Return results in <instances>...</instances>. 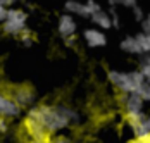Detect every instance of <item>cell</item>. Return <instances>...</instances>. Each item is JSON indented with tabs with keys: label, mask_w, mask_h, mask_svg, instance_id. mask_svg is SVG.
<instances>
[{
	"label": "cell",
	"mask_w": 150,
	"mask_h": 143,
	"mask_svg": "<svg viewBox=\"0 0 150 143\" xmlns=\"http://www.w3.org/2000/svg\"><path fill=\"white\" fill-rule=\"evenodd\" d=\"M30 114H33L45 126L48 135L67 128L71 122H76L79 119L74 110L66 105H38L30 109Z\"/></svg>",
	"instance_id": "1"
},
{
	"label": "cell",
	"mask_w": 150,
	"mask_h": 143,
	"mask_svg": "<svg viewBox=\"0 0 150 143\" xmlns=\"http://www.w3.org/2000/svg\"><path fill=\"white\" fill-rule=\"evenodd\" d=\"M109 81L117 90H121L122 93L129 95V93H136L140 85L145 83V78H143V74L140 71H131V72L110 71L109 72Z\"/></svg>",
	"instance_id": "2"
},
{
	"label": "cell",
	"mask_w": 150,
	"mask_h": 143,
	"mask_svg": "<svg viewBox=\"0 0 150 143\" xmlns=\"http://www.w3.org/2000/svg\"><path fill=\"white\" fill-rule=\"evenodd\" d=\"M26 19L28 14L21 9H9L7 19L4 23V31L7 35H23L26 31Z\"/></svg>",
	"instance_id": "3"
},
{
	"label": "cell",
	"mask_w": 150,
	"mask_h": 143,
	"mask_svg": "<svg viewBox=\"0 0 150 143\" xmlns=\"http://www.w3.org/2000/svg\"><path fill=\"white\" fill-rule=\"evenodd\" d=\"M124 107H126V117L129 124H136L138 121H142L145 114H143V100L136 95V93H129L124 97Z\"/></svg>",
	"instance_id": "4"
},
{
	"label": "cell",
	"mask_w": 150,
	"mask_h": 143,
	"mask_svg": "<svg viewBox=\"0 0 150 143\" xmlns=\"http://www.w3.org/2000/svg\"><path fill=\"white\" fill-rule=\"evenodd\" d=\"M26 129H28V133H30V136L33 140H42V142H47V138H48V131L45 129V126L35 117L33 114L28 112L26 115Z\"/></svg>",
	"instance_id": "5"
},
{
	"label": "cell",
	"mask_w": 150,
	"mask_h": 143,
	"mask_svg": "<svg viewBox=\"0 0 150 143\" xmlns=\"http://www.w3.org/2000/svg\"><path fill=\"white\" fill-rule=\"evenodd\" d=\"M19 114H21V107L11 97L0 91V117L7 119V117H17Z\"/></svg>",
	"instance_id": "6"
},
{
	"label": "cell",
	"mask_w": 150,
	"mask_h": 143,
	"mask_svg": "<svg viewBox=\"0 0 150 143\" xmlns=\"http://www.w3.org/2000/svg\"><path fill=\"white\" fill-rule=\"evenodd\" d=\"M12 100L19 105V107H30L35 102V91L28 88V86H19L12 91Z\"/></svg>",
	"instance_id": "7"
},
{
	"label": "cell",
	"mask_w": 150,
	"mask_h": 143,
	"mask_svg": "<svg viewBox=\"0 0 150 143\" xmlns=\"http://www.w3.org/2000/svg\"><path fill=\"white\" fill-rule=\"evenodd\" d=\"M59 33L64 36V38L74 36V33H76V21L73 19V16H71V14L60 16V19H59Z\"/></svg>",
	"instance_id": "8"
},
{
	"label": "cell",
	"mask_w": 150,
	"mask_h": 143,
	"mask_svg": "<svg viewBox=\"0 0 150 143\" xmlns=\"http://www.w3.org/2000/svg\"><path fill=\"white\" fill-rule=\"evenodd\" d=\"M85 42L88 43V47H104L105 43H107V38H105V35L100 31V29H86L85 31Z\"/></svg>",
	"instance_id": "9"
},
{
	"label": "cell",
	"mask_w": 150,
	"mask_h": 143,
	"mask_svg": "<svg viewBox=\"0 0 150 143\" xmlns=\"http://www.w3.org/2000/svg\"><path fill=\"white\" fill-rule=\"evenodd\" d=\"M131 129L135 133L136 140H149L150 138V117L145 115L142 121H138L136 124H131Z\"/></svg>",
	"instance_id": "10"
},
{
	"label": "cell",
	"mask_w": 150,
	"mask_h": 143,
	"mask_svg": "<svg viewBox=\"0 0 150 143\" xmlns=\"http://www.w3.org/2000/svg\"><path fill=\"white\" fill-rule=\"evenodd\" d=\"M66 11L71 12V14H78V16H83V17H91L90 14V9L86 4H79V2H67L66 5Z\"/></svg>",
	"instance_id": "11"
},
{
	"label": "cell",
	"mask_w": 150,
	"mask_h": 143,
	"mask_svg": "<svg viewBox=\"0 0 150 143\" xmlns=\"http://www.w3.org/2000/svg\"><path fill=\"white\" fill-rule=\"evenodd\" d=\"M91 21H93L98 28H102V29L112 28V19H110V14H109V12H104V11H100V12L93 14V16H91Z\"/></svg>",
	"instance_id": "12"
},
{
	"label": "cell",
	"mask_w": 150,
	"mask_h": 143,
	"mask_svg": "<svg viewBox=\"0 0 150 143\" xmlns=\"http://www.w3.org/2000/svg\"><path fill=\"white\" fill-rule=\"evenodd\" d=\"M121 48H122L124 52H128V54H142L140 45H138L135 36H126V38L121 42Z\"/></svg>",
	"instance_id": "13"
},
{
	"label": "cell",
	"mask_w": 150,
	"mask_h": 143,
	"mask_svg": "<svg viewBox=\"0 0 150 143\" xmlns=\"http://www.w3.org/2000/svg\"><path fill=\"white\" fill-rule=\"evenodd\" d=\"M135 38H136V42H138V45H140L142 54H149L150 52V35L140 33V35H136Z\"/></svg>",
	"instance_id": "14"
},
{
	"label": "cell",
	"mask_w": 150,
	"mask_h": 143,
	"mask_svg": "<svg viewBox=\"0 0 150 143\" xmlns=\"http://www.w3.org/2000/svg\"><path fill=\"white\" fill-rule=\"evenodd\" d=\"M136 95L142 98L143 102H150V81H145L142 83L140 88L136 90Z\"/></svg>",
	"instance_id": "15"
},
{
	"label": "cell",
	"mask_w": 150,
	"mask_h": 143,
	"mask_svg": "<svg viewBox=\"0 0 150 143\" xmlns=\"http://www.w3.org/2000/svg\"><path fill=\"white\" fill-rule=\"evenodd\" d=\"M14 0H0V23H5L7 14H9V9L7 5H11Z\"/></svg>",
	"instance_id": "16"
},
{
	"label": "cell",
	"mask_w": 150,
	"mask_h": 143,
	"mask_svg": "<svg viewBox=\"0 0 150 143\" xmlns=\"http://www.w3.org/2000/svg\"><path fill=\"white\" fill-rule=\"evenodd\" d=\"M116 4H119V5H124V7H131V9H133V7L136 5L135 0H117V2H116V0H110V5H116Z\"/></svg>",
	"instance_id": "17"
},
{
	"label": "cell",
	"mask_w": 150,
	"mask_h": 143,
	"mask_svg": "<svg viewBox=\"0 0 150 143\" xmlns=\"http://www.w3.org/2000/svg\"><path fill=\"white\" fill-rule=\"evenodd\" d=\"M21 40H23V43H24L26 47H31V45H33V38H31V35H30V31H28V29H26V31L23 33Z\"/></svg>",
	"instance_id": "18"
},
{
	"label": "cell",
	"mask_w": 150,
	"mask_h": 143,
	"mask_svg": "<svg viewBox=\"0 0 150 143\" xmlns=\"http://www.w3.org/2000/svg\"><path fill=\"white\" fill-rule=\"evenodd\" d=\"M140 72L143 74L145 81H150V64H147V66H140Z\"/></svg>",
	"instance_id": "19"
},
{
	"label": "cell",
	"mask_w": 150,
	"mask_h": 143,
	"mask_svg": "<svg viewBox=\"0 0 150 143\" xmlns=\"http://www.w3.org/2000/svg\"><path fill=\"white\" fill-rule=\"evenodd\" d=\"M133 16H135L136 21H143V11H142V7L135 5V7H133Z\"/></svg>",
	"instance_id": "20"
},
{
	"label": "cell",
	"mask_w": 150,
	"mask_h": 143,
	"mask_svg": "<svg viewBox=\"0 0 150 143\" xmlns=\"http://www.w3.org/2000/svg\"><path fill=\"white\" fill-rule=\"evenodd\" d=\"M142 26H143V33H147L150 35V14L143 19V23H142Z\"/></svg>",
	"instance_id": "21"
},
{
	"label": "cell",
	"mask_w": 150,
	"mask_h": 143,
	"mask_svg": "<svg viewBox=\"0 0 150 143\" xmlns=\"http://www.w3.org/2000/svg\"><path fill=\"white\" fill-rule=\"evenodd\" d=\"M110 19H112V26H119V16L114 9H110Z\"/></svg>",
	"instance_id": "22"
},
{
	"label": "cell",
	"mask_w": 150,
	"mask_h": 143,
	"mask_svg": "<svg viewBox=\"0 0 150 143\" xmlns=\"http://www.w3.org/2000/svg\"><path fill=\"white\" fill-rule=\"evenodd\" d=\"M48 143H71V140H69V138H66V136H59V138L50 140Z\"/></svg>",
	"instance_id": "23"
},
{
	"label": "cell",
	"mask_w": 150,
	"mask_h": 143,
	"mask_svg": "<svg viewBox=\"0 0 150 143\" xmlns=\"http://www.w3.org/2000/svg\"><path fill=\"white\" fill-rule=\"evenodd\" d=\"M7 129H9V126H7V121H5L4 117H0V133H7Z\"/></svg>",
	"instance_id": "24"
},
{
	"label": "cell",
	"mask_w": 150,
	"mask_h": 143,
	"mask_svg": "<svg viewBox=\"0 0 150 143\" xmlns=\"http://www.w3.org/2000/svg\"><path fill=\"white\" fill-rule=\"evenodd\" d=\"M64 42H66V45H67V47H74L76 38H74V36H69V38H64Z\"/></svg>",
	"instance_id": "25"
},
{
	"label": "cell",
	"mask_w": 150,
	"mask_h": 143,
	"mask_svg": "<svg viewBox=\"0 0 150 143\" xmlns=\"http://www.w3.org/2000/svg\"><path fill=\"white\" fill-rule=\"evenodd\" d=\"M147 64H150V55H143V59H142V66H147Z\"/></svg>",
	"instance_id": "26"
},
{
	"label": "cell",
	"mask_w": 150,
	"mask_h": 143,
	"mask_svg": "<svg viewBox=\"0 0 150 143\" xmlns=\"http://www.w3.org/2000/svg\"><path fill=\"white\" fill-rule=\"evenodd\" d=\"M149 143H150V138H149Z\"/></svg>",
	"instance_id": "27"
}]
</instances>
